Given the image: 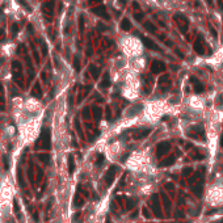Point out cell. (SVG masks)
I'll list each match as a JSON object with an SVG mask.
<instances>
[{"mask_svg": "<svg viewBox=\"0 0 223 223\" xmlns=\"http://www.w3.org/2000/svg\"><path fill=\"white\" fill-rule=\"evenodd\" d=\"M12 75L13 80L20 88H24V77H23V66L20 62L13 60L12 62Z\"/></svg>", "mask_w": 223, "mask_h": 223, "instance_id": "cell-1", "label": "cell"}, {"mask_svg": "<svg viewBox=\"0 0 223 223\" xmlns=\"http://www.w3.org/2000/svg\"><path fill=\"white\" fill-rule=\"evenodd\" d=\"M37 146H41V148L43 150H50L51 147V135H50V130L49 129H42L41 131V135H40V139L37 142Z\"/></svg>", "mask_w": 223, "mask_h": 223, "instance_id": "cell-2", "label": "cell"}, {"mask_svg": "<svg viewBox=\"0 0 223 223\" xmlns=\"http://www.w3.org/2000/svg\"><path fill=\"white\" fill-rule=\"evenodd\" d=\"M54 4H55V0H45L41 7V11L46 16L47 21H51V16L54 13Z\"/></svg>", "mask_w": 223, "mask_h": 223, "instance_id": "cell-3", "label": "cell"}, {"mask_svg": "<svg viewBox=\"0 0 223 223\" xmlns=\"http://www.w3.org/2000/svg\"><path fill=\"white\" fill-rule=\"evenodd\" d=\"M117 168L116 165H112L109 168V171L106 172V175H105V184H106V187H110L112 185V182L114 181V177H116V172H117Z\"/></svg>", "mask_w": 223, "mask_h": 223, "instance_id": "cell-4", "label": "cell"}, {"mask_svg": "<svg viewBox=\"0 0 223 223\" xmlns=\"http://www.w3.org/2000/svg\"><path fill=\"white\" fill-rule=\"evenodd\" d=\"M151 200H152V210H154V213H155V215L159 218H161L163 214H161V207H160V202H159V196L154 194Z\"/></svg>", "mask_w": 223, "mask_h": 223, "instance_id": "cell-5", "label": "cell"}, {"mask_svg": "<svg viewBox=\"0 0 223 223\" xmlns=\"http://www.w3.org/2000/svg\"><path fill=\"white\" fill-rule=\"evenodd\" d=\"M92 12H93L95 14H97V16L102 17L104 20H109L110 18L108 12H106V7L105 5H100V7H96V8H92Z\"/></svg>", "mask_w": 223, "mask_h": 223, "instance_id": "cell-6", "label": "cell"}, {"mask_svg": "<svg viewBox=\"0 0 223 223\" xmlns=\"http://www.w3.org/2000/svg\"><path fill=\"white\" fill-rule=\"evenodd\" d=\"M169 147H171V144L168 143V142H160V143L156 146V155H158L159 158L163 156L167 151L169 150Z\"/></svg>", "mask_w": 223, "mask_h": 223, "instance_id": "cell-7", "label": "cell"}, {"mask_svg": "<svg viewBox=\"0 0 223 223\" xmlns=\"http://www.w3.org/2000/svg\"><path fill=\"white\" fill-rule=\"evenodd\" d=\"M165 70V64L160 60H154L152 64H151V72L152 73H159V72H163Z\"/></svg>", "mask_w": 223, "mask_h": 223, "instance_id": "cell-8", "label": "cell"}, {"mask_svg": "<svg viewBox=\"0 0 223 223\" xmlns=\"http://www.w3.org/2000/svg\"><path fill=\"white\" fill-rule=\"evenodd\" d=\"M142 42L144 43V46H146L147 49H150V50H155V51H158L159 50V47H158V45H156L154 41H151L150 38H146V37H142Z\"/></svg>", "mask_w": 223, "mask_h": 223, "instance_id": "cell-9", "label": "cell"}, {"mask_svg": "<svg viewBox=\"0 0 223 223\" xmlns=\"http://www.w3.org/2000/svg\"><path fill=\"white\" fill-rule=\"evenodd\" d=\"M32 96L36 97V99H40V97L42 96V89H41L40 83H36V84H34L33 89H32Z\"/></svg>", "mask_w": 223, "mask_h": 223, "instance_id": "cell-10", "label": "cell"}, {"mask_svg": "<svg viewBox=\"0 0 223 223\" xmlns=\"http://www.w3.org/2000/svg\"><path fill=\"white\" fill-rule=\"evenodd\" d=\"M190 82L194 84V91L197 92V93H201V92H203V91H205V87H203V85L201 84V83L198 82L197 79H194V77H190Z\"/></svg>", "mask_w": 223, "mask_h": 223, "instance_id": "cell-11", "label": "cell"}, {"mask_svg": "<svg viewBox=\"0 0 223 223\" xmlns=\"http://www.w3.org/2000/svg\"><path fill=\"white\" fill-rule=\"evenodd\" d=\"M175 160H176L175 156H169V158H167V159H164V160H161L159 165H160V167H169V165H172V164L175 163Z\"/></svg>", "mask_w": 223, "mask_h": 223, "instance_id": "cell-12", "label": "cell"}, {"mask_svg": "<svg viewBox=\"0 0 223 223\" xmlns=\"http://www.w3.org/2000/svg\"><path fill=\"white\" fill-rule=\"evenodd\" d=\"M89 72H91V75H92L93 79H97V77L100 76V68L96 67V66H93V64L89 66Z\"/></svg>", "mask_w": 223, "mask_h": 223, "instance_id": "cell-13", "label": "cell"}, {"mask_svg": "<svg viewBox=\"0 0 223 223\" xmlns=\"http://www.w3.org/2000/svg\"><path fill=\"white\" fill-rule=\"evenodd\" d=\"M101 85L102 88H108V87H110V76H109V73L108 72H105L104 73V79H102V82H101Z\"/></svg>", "mask_w": 223, "mask_h": 223, "instance_id": "cell-14", "label": "cell"}, {"mask_svg": "<svg viewBox=\"0 0 223 223\" xmlns=\"http://www.w3.org/2000/svg\"><path fill=\"white\" fill-rule=\"evenodd\" d=\"M73 171H75V161H73V156L68 155V172L70 175H72Z\"/></svg>", "mask_w": 223, "mask_h": 223, "instance_id": "cell-15", "label": "cell"}, {"mask_svg": "<svg viewBox=\"0 0 223 223\" xmlns=\"http://www.w3.org/2000/svg\"><path fill=\"white\" fill-rule=\"evenodd\" d=\"M121 29H122L123 32L130 30V29H131V23H130L127 18H123V20H122V23H121Z\"/></svg>", "mask_w": 223, "mask_h": 223, "instance_id": "cell-16", "label": "cell"}, {"mask_svg": "<svg viewBox=\"0 0 223 223\" xmlns=\"http://www.w3.org/2000/svg\"><path fill=\"white\" fill-rule=\"evenodd\" d=\"M142 108H143L142 105H134V108H131V109L127 112V114H129V116H135L137 113H139L142 110Z\"/></svg>", "mask_w": 223, "mask_h": 223, "instance_id": "cell-17", "label": "cell"}, {"mask_svg": "<svg viewBox=\"0 0 223 223\" xmlns=\"http://www.w3.org/2000/svg\"><path fill=\"white\" fill-rule=\"evenodd\" d=\"M194 50L197 51L200 55H202V54H203V47H202V43H201L200 38H198V40L196 41V43H194Z\"/></svg>", "mask_w": 223, "mask_h": 223, "instance_id": "cell-18", "label": "cell"}, {"mask_svg": "<svg viewBox=\"0 0 223 223\" xmlns=\"http://www.w3.org/2000/svg\"><path fill=\"white\" fill-rule=\"evenodd\" d=\"M150 131H151L150 129L142 130V131H139V133H137V134H135V139H142V138H144V137H147L148 134H150Z\"/></svg>", "mask_w": 223, "mask_h": 223, "instance_id": "cell-19", "label": "cell"}, {"mask_svg": "<svg viewBox=\"0 0 223 223\" xmlns=\"http://www.w3.org/2000/svg\"><path fill=\"white\" fill-rule=\"evenodd\" d=\"M92 112H93V116H95V118H96V121H100V118H101V109H100L99 106H95L93 109H92Z\"/></svg>", "mask_w": 223, "mask_h": 223, "instance_id": "cell-20", "label": "cell"}, {"mask_svg": "<svg viewBox=\"0 0 223 223\" xmlns=\"http://www.w3.org/2000/svg\"><path fill=\"white\" fill-rule=\"evenodd\" d=\"M84 203V201H83V198H80L79 197V194L76 196V197L73 198V206H76V207H80Z\"/></svg>", "mask_w": 223, "mask_h": 223, "instance_id": "cell-21", "label": "cell"}, {"mask_svg": "<svg viewBox=\"0 0 223 223\" xmlns=\"http://www.w3.org/2000/svg\"><path fill=\"white\" fill-rule=\"evenodd\" d=\"M161 198H163V202H164V206H165V210L168 213H169V209H171V202H169V200H168V197L167 196H161Z\"/></svg>", "mask_w": 223, "mask_h": 223, "instance_id": "cell-22", "label": "cell"}, {"mask_svg": "<svg viewBox=\"0 0 223 223\" xmlns=\"http://www.w3.org/2000/svg\"><path fill=\"white\" fill-rule=\"evenodd\" d=\"M75 127H76V130H77V133H79V135L82 137L83 139H85L84 138V134H83V130H82V127H80V122H79V119H75Z\"/></svg>", "mask_w": 223, "mask_h": 223, "instance_id": "cell-23", "label": "cell"}, {"mask_svg": "<svg viewBox=\"0 0 223 223\" xmlns=\"http://www.w3.org/2000/svg\"><path fill=\"white\" fill-rule=\"evenodd\" d=\"M73 68H75L76 72H79V71H80V60H79V57H77V55L73 58Z\"/></svg>", "mask_w": 223, "mask_h": 223, "instance_id": "cell-24", "label": "cell"}, {"mask_svg": "<svg viewBox=\"0 0 223 223\" xmlns=\"http://www.w3.org/2000/svg\"><path fill=\"white\" fill-rule=\"evenodd\" d=\"M144 28H146L148 32H151V33H155V30H156L155 26H154L151 23H144Z\"/></svg>", "mask_w": 223, "mask_h": 223, "instance_id": "cell-25", "label": "cell"}, {"mask_svg": "<svg viewBox=\"0 0 223 223\" xmlns=\"http://www.w3.org/2000/svg\"><path fill=\"white\" fill-rule=\"evenodd\" d=\"M135 205H137V202H135L134 200H127V202H126V209H127V210H131L134 206H135Z\"/></svg>", "mask_w": 223, "mask_h": 223, "instance_id": "cell-26", "label": "cell"}, {"mask_svg": "<svg viewBox=\"0 0 223 223\" xmlns=\"http://www.w3.org/2000/svg\"><path fill=\"white\" fill-rule=\"evenodd\" d=\"M40 159L43 161V163H49V161H50V155H49V154H41Z\"/></svg>", "mask_w": 223, "mask_h": 223, "instance_id": "cell-27", "label": "cell"}, {"mask_svg": "<svg viewBox=\"0 0 223 223\" xmlns=\"http://www.w3.org/2000/svg\"><path fill=\"white\" fill-rule=\"evenodd\" d=\"M79 26H80V32L83 33V30H84V16L83 14L79 16Z\"/></svg>", "mask_w": 223, "mask_h": 223, "instance_id": "cell-28", "label": "cell"}, {"mask_svg": "<svg viewBox=\"0 0 223 223\" xmlns=\"http://www.w3.org/2000/svg\"><path fill=\"white\" fill-rule=\"evenodd\" d=\"M17 1H18V3H20L21 5H23V7H24V8H25V9H26V11H28V12H32L30 7H29V4L26 3L25 0H17Z\"/></svg>", "mask_w": 223, "mask_h": 223, "instance_id": "cell-29", "label": "cell"}, {"mask_svg": "<svg viewBox=\"0 0 223 223\" xmlns=\"http://www.w3.org/2000/svg\"><path fill=\"white\" fill-rule=\"evenodd\" d=\"M83 117H84L85 119L91 118V110H89V108H85V109H83Z\"/></svg>", "mask_w": 223, "mask_h": 223, "instance_id": "cell-30", "label": "cell"}, {"mask_svg": "<svg viewBox=\"0 0 223 223\" xmlns=\"http://www.w3.org/2000/svg\"><path fill=\"white\" fill-rule=\"evenodd\" d=\"M102 163H104V155H102V154H100V155H99V159H97V161H96V165H97V167H101Z\"/></svg>", "mask_w": 223, "mask_h": 223, "instance_id": "cell-31", "label": "cell"}, {"mask_svg": "<svg viewBox=\"0 0 223 223\" xmlns=\"http://www.w3.org/2000/svg\"><path fill=\"white\" fill-rule=\"evenodd\" d=\"M11 32H12V36L14 37L17 34V32H18V25H17V24H13L12 28H11Z\"/></svg>", "mask_w": 223, "mask_h": 223, "instance_id": "cell-32", "label": "cell"}, {"mask_svg": "<svg viewBox=\"0 0 223 223\" xmlns=\"http://www.w3.org/2000/svg\"><path fill=\"white\" fill-rule=\"evenodd\" d=\"M13 207H14V213H16V214H18V213H20V207H18L17 200H13Z\"/></svg>", "mask_w": 223, "mask_h": 223, "instance_id": "cell-33", "label": "cell"}, {"mask_svg": "<svg viewBox=\"0 0 223 223\" xmlns=\"http://www.w3.org/2000/svg\"><path fill=\"white\" fill-rule=\"evenodd\" d=\"M41 47H42V53H43V55H46V54H47V46H46V43H45V42H42V41H41Z\"/></svg>", "mask_w": 223, "mask_h": 223, "instance_id": "cell-34", "label": "cell"}, {"mask_svg": "<svg viewBox=\"0 0 223 223\" xmlns=\"http://www.w3.org/2000/svg\"><path fill=\"white\" fill-rule=\"evenodd\" d=\"M33 55H34V59H36L37 63H40V55H38V53H37V50L33 47Z\"/></svg>", "mask_w": 223, "mask_h": 223, "instance_id": "cell-35", "label": "cell"}, {"mask_svg": "<svg viewBox=\"0 0 223 223\" xmlns=\"http://www.w3.org/2000/svg\"><path fill=\"white\" fill-rule=\"evenodd\" d=\"M3 161H4V167H5V169L8 171L9 169V164H8V158H7L5 155L3 156Z\"/></svg>", "mask_w": 223, "mask_h": 223, "instance_id": "cell-36", "label": "cell"}, {"mask_svg": "<svg viewBox=\"0 0 223 223\" xmlns=\"http://www.w3.org/2000/svg\"><path fill=\"white\" fill-rule=\"evenodd\" d=\"M142 211H143V215H144V217H146V218H150V217H151V214H150V213H148V210H147V207H143V210H142Z\"/></svg>", "mask_w": 223, "mask_h": 223, "instance_id": "cell-37", "label": "cell"}, {"mask_svg": "<svg viewBox=\"0 0 223 223\" xmlns=\"http://www.w3.org/2000/svg\"><path fill=\"white\" fill-rule=\"evenodd\" d=\"M106 118H108V121L112 119V114H110V108L109 106H106Z\"/></svg>", "mask_w": 223, "mask_h": 223, "instance_id": "cell-38", "label": "cell"}, {"mask_svg": "<svg viewBox=\"0 0 223 223\" xmlns=\"http://www.w3.org/2000/svg\"><path fill=\"white\" fill-rule=\"evenodd\" d=\"M79 217H80V211H77L76 214H75V215L72 217V220H73V222H76V220L79 219Z\"/></svg>", "mask_w": 223, "mask_h": 223, "instance_id": "cell-39", "label": "cell"}, {"mask_svg": "<svg viewBox=\"0 0 223 223\" xmlns=\"http://www.w3.org/2000/svg\"><path fill=\"white\" fill-rule=\"evenodd\" d=\"M165 189H175V185L173 184H165Z\"/></svg>", "mask_w": 223, "mask_h": 223, "instance_id": "cell-40", "label": "cell"}, {"mask_svg": "<svg viewBox=\"0 0 223 223\" xmlns=\"http://www.w3.org/2000/svg\"><path fill=\"white\" fill-rule=\"evenodd\" d=\"M92 53H93V51H92V47H91V46H88V49H87V55H88V57H91V55H92Z\"/></svg>", "mask_w": 223, "mask_h": 223, "instance_id": "cell-41", "label": "cell"}, {"mask_svg": "<svg viewBox=\"0 0 223 223\" xmlns=\"http://www.w3.org/2000/svg\"><path fill=\"white\" fill-rule=\"evenodd\" d=\"M190 172H192V171H190V168H185L182 173H184V176H188V175H189Z\"/></svg>", "mask_w": 223, "mask_h": 223, "instance_id": "cell-42", "label": "cell"}, {"mask_svg": "<svg viewBox=\"0 0 223 223\" xmlns=\"http://www.w3.org/2000/svg\"><path fill=\"white\" fill-rule=\"evenodd\" d=\"M194 158L197 159V160H201V159H203L205 156H203V155H201V154H197V155H194Z\"/></svg>", "mask_w": 223, "mask_h": 223, "instance_id": "cell-43", "label": "cell"}, {"mask_svg": "<svg viewBox=\"0 0 223 223\" xmlns=\"http://www.w3.org/2000/svg\"><path fill=\"white\" fill-rule=\"evenodd\" d=\"M135 18H137V20H138V21H141L142 20V13H135Z\"/></svg>", "mask_w": 223, "mask_h": 223, "instance_id": "cell-44", "label": "cell"}, {"mask_svg": "<svg viewBox=\"0 0 223 223\" xmlns=\"http://www.w3.org/2000/svg\"><path fill=\"white\" fill-rule=\"evenodd\" d=\"M102 0H89V3H92V4H95V3H101Z\"/></svg>", "mask_w": 223, "mask_h": 223, "instance_id": "cell-45", "label": "cell"}, {"mask_svg": "<svg viewBox=\"0 0 223 223\" xmlns=\"http://www.w3.org/2000/svg\"><path fill=\"white\" fill-rule=\"evenodd\" d=\"M34 220L38 222V213H37V211H34Z\"/></svg>", "mask_w": 223, "mask_h": 223, "instance_id": "cell-46", "label": "cell"}, {"mask_svg": "<svg viewBox=\"0 0 223 223\" xmlns=\"http://www.w3.org/2000/svg\"><path fill=\"white\" fill-rule=\"evenodd\" d=\"M130 217H131V218H137V217H138V211H134L133 214L130 215Z\"/></svg>", "mask_w": 223, "mask_h": 223, "instance_id": "cell-47", "label": "cell"}, {"mask_svg": "<svg viewBox=\"0 0 223 223\" xmlns=\"http://www.w3.org/2000/svg\"><path fill=\"white\" fill-rule=\"evenodd\" d=\"M220 144L223 146V135H222V141H220Z\"/></svg>", "mask_w": 223, "mask_h": 223, "instance_id": "cell-48", "label": "cell"}, {"mask_svg": "<svg viewBox=\"0 0 223 223\" xmlns=\"http://www.w3.org/2000/svg\"><path fill=\"white\" fill-rule=\"evenodd\" d=\"M0 91H3V85L0 84Z\"/></svg>", "mask_w": 223, "mask_h": 223, "instance_id": "cell-49", "label": "cell"}, {"mask_svg": "<svg viewBox=\"0 0 223 223\" xmlns=\"http://www.w3.org/2000/svg\"><path fill=\"white\" fill-rule=\"evenodd\" d=\"M119 1H121L122 4H125V0H119Z\"/></svg>", "mask_w": 223, "mask_h": 223, "instance_id": "cell-50", "label": "cell"}]
</instances>
